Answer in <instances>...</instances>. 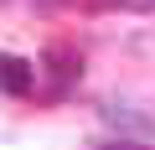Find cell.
Instances as JSON below:
<instances>
[{
  "instance_id": "obj_1",
  "label": "cell",
  "mask_w": 155,
  "mask_h": 150,
  "mask_svg": "<svg viewBox=\"0 0 155 150\" xmlns=\"http://www.w3.org/2000/svg\"><path fill=\"white\" fill-rule=\"evenodd\" d=\"M98 114H104V124H109V129H119V135L155 140V114H145L140 104H104Z\"/></svg>"
},
{
  "instance_id": "obj_2",
  "label": "cell",
  "mask_w": 155,
  "mask_h": 150,
  "mask_svg": "<svg viewBox=\"0 0 155 150\" xmlns=\"http://www.w3.org/2000/svg\"><path fill=\"white\" fill-rule=\"evenodd\" d=\"M41 62H47V72H52V88H57V93H67L78 78H83V57H78V47H67V42H52Z\"/></svg>"
},
{
  "instance_id": "obj_3",
  "label": "cell",
  "mask_w": 155,
  "mask_h": 150,
  "mask_svg": "<svg viewBox=\"0 0 155 150\" xmlns=\"http://www.w3.org/2000/svg\"><path fill=\"white\" fill-rule=\"evenodd\" d=\"M0 88L5 93H31L36 88V67L26 62V57H16V52H0Z\"/></svg>"
},
{
  "instance_id": "obj_4",
  "label": "cell",
  "mask_w": 155,
  "mask_h": 150,
  "mask_svg": "<svg viewBox=\"0 0 155 150\" xmlns=\"http://www.w3.org/2000/svg\"><path fill=\"white\" fill-rule=\"evenodd\" d=\"M109 5H119V11H155V0H109Z\"/></svg>"
},
{
  "instance_id": "obj_5",
  "label": "cell",
  "mask_w": 155,
  "mask_h": 150,
  "mask_svg": "<svg viewBox=\"0 0 155 150\" xmlns=\"http://www.w3.org/2000/svg\"><path fill=\"white\" fill-rule=\"evenodd\" d=\"M41 11H62V5H72V0H36Z\"/></svg>"
},
{
  "instance_id": "obj_6",
  "label": "cell",
  "mask_w": 155,
  "mask_h": 150,
  "mask_svg": "<svg viewBox=\"0 0 155 150\" xmlns=\"http://www.w3.org/2000/svg\"><path fill=\"white\" fill-rule=\"evenodd\" d=\"M0 5H5V0H0Z\"/></svg>"
}]
</instances>
